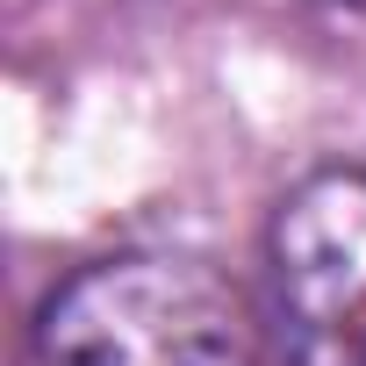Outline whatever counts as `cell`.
<instances>
[{
	"label": "cell",
	"instance_id": "obj_1",
	"mask_svg": "<svg viewBox=\"0 0 366 366\" xmlns=\"http://www.w3.org/2000/svg\"><path fill=\"white\" fill-rule=\"evenodd\" d=\"M22 366H287L273 316L202 259L122 252L44 295Z\"/></svg>",
	"mask_w": 366,
	"mask_h": 366
},
{
	"label": "cell",
	"instance_id": "obj_2",
	"mask_svg": "<svg viewBox=\"0 0 366 366\" xmlns=\"http://www.w3.org/2000/svg\"><path fill=\"white\" fill-rule=\"evenodd\" d=\"M266 316L287 366H366V165H330L280 202Z\"/></svg>",
	"mask_w": 366,
	"mask_h": 366
}]
</instances>
